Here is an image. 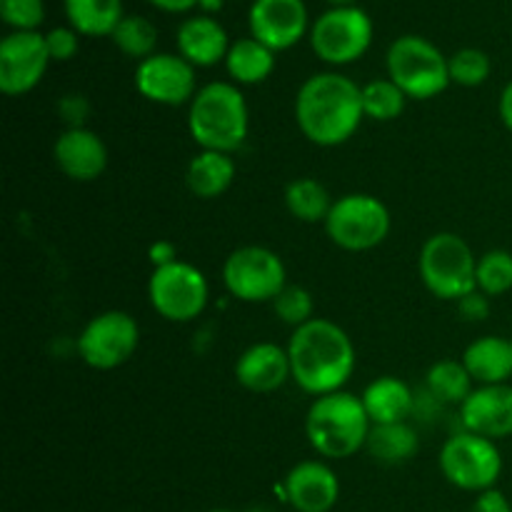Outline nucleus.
Returning a JSON list of instances; mask_svg holds the SVG:
<instances>
[{
  "label": "nucleus",
  "mask_w": 512,
  "mask_h": 512,
  "mask_svg": "<svg viewBox=\"0 0 512 512\" xmlns=\"http://www.w3.org/2000/svg\"><path fill=\"white\" fill-rule=\"evenodd\" d=\"M235 380L250 393L268 395L280 390L293 380L288 348H280L278 343H255L245 348L235 360Z\"/></svg>",
  "instance_id": "obj_19"
},
{
  "label": "nucleus",
  "mask_w": 512,
  "mask_h": 512,
  "mask_svg": "<svg viewBox=\"0 0 512 512\" xmlns=\"http://www.w3.org/2000/svg\"><path fill=\"white\" fill-rule=\"evenodd\" d=\"M360 400H363V408L373 425L408 423L410 415L415 413V403H418L410 385L395 375L375 378L363 390Z\"/></svg>",
  "instance_id": "obj_21"
},
{
  "label": "nucleus",
  "mask_w": 512,
  "mask_h": 512,
  "mask_svg": "<svg viewBox=\"0 0 512 512\" xmlns=\"http://www.w3.org/2000/svg\"><path fill=\"white\" fill-rule=\"evenodd\" d=\"M458 313L468 323H480V320H485L490 315V298L485 293H480V290H473V293L458 300Z\"/></svg>",
  "instance_id": "obj_36"
},
{
  "label": "nucleus",
  "mask_w": 512,
  "mask_h": 512,
  "mask_svg": "<svg viewBox=\"0 0 512 512\" xmlns=\"http://www.w3.org/2000/svg\"><path fill=\"white\" fill-rule=\"evenodd\" d=\"M135 90L155 105L180 108L185 103H193L200 88L195 80V68L183 55L155 53L138 63Z\"/></svg>",
  "instance_id": "obj_13"
},
{
  "label": "nucleus",
  "mask_w": 512,
  "mask_h": 512,
  "mask_svg": "<svg viewBox=\"0 0 512 512\" xmlns=\"http://www.w3.org/2000/svg\"><path fill=\"white\" fill-rule=\"evenodd\" d=\"M373 43V20L363 8H330L310 25V48L323 63L348 65Z\"/></svg>",
  "instance_id": "obj_11"
},
{
  "label": "nucleus",
  "mask_w": 512,
  "mask_h": 512,
  "mask_svg": "<svg viewBox=\"0 0 512 512\" xmlns=\"http://www.w3.org/2000/svg\"><path fill=\"white\" fill-rule=\"evenodd\" d=\"M463 365L478 385H505L512 375V340L483 335L463 353Z\"/></svg>",
  "instance_id": "obj_22"
},
{
  "label": "nucleus",
  "mask_w": 512,
  "mask_h": 512,
  "mask_svg": "<svg viewBox=\"0 0 512 512\" xmlns=\"http://www.w3.org/2000/svg\"><path fill=\"white\" fill-rule=\"evenodd\" d=\"M293 383L303 393H338L355 373V345L338 323L328 318H313L293 330L288 343Z\"/></svg>",
  "instance_id": "obj_2"
},
{
  "label": "nucleus",
  "mask_w": 512,
  "mask_h": 512,
  "mask_svg": "<svg viewBox=\"0 0 512 512\" xmlns=\"http://www.w3.org/2000/svg\"><path fill=\"white\" fill-rule=\"evenodd\" d=\"M473 378L465 370L463 360H438L425 375V393L440 405H463L473 393Z\"/></svg>",
  "instance_id": "obj_28"
},
{
  "label": "nucleus",
  "mask_w": 512,
  "mask_h": 512,
  "mask_svg": "<svg viewBox=\"0 0 512 512\" xmlns=\"http://www.w3.org/2000/svg\"><path fill=\"white\" fill-rule=\"evenodd\" d=\"M223 285L243 303H273L288 288V270L270 248L243 245L225 258Z\"/></svg>",
  "instance_id": "obj_9"
},
{
  "label": "nucleus",
  "mask_w": 512,
  "mask_h": 512,
  "mask_svg": "<svg viewBox=\"0 0 512 512\" xmlns=\"http://www.w3.org/2000/svg\"><path fill=\"white\" fill-rule=\"evenodd\" d=\"M475 285L488 298H498L512 290V253L510 250L495 248L478 258L475 268Z\"/></svg>",
  "instance_id": "obj_31"
},
{
  "label": "nucleus",
  "mask_w": 512,
  "mask_h": 512,
  "mask_svg": "<svg viewBox=\"0 0 512 512\" xmlns=\"http://www.w3.org/2000/svg\"><path fill=\"white\" fill-rule=\"evenodd\" d=\"M498 110H500V120H503V125L512 133V80L505 85L503 93H500Z\"/></svg>",
  "instance_id": "obj_40"
},
{
  "label": "nucleus",
  "mask_w": 512,
  "mask_h": 512,
  "mask_svg": "<svg viewBox=\"0 0 512 512\" xmlns=\"http://www.w3.org/2000/svg\"><path fill=\"white\" fill-rule=\"evenodd\" d=\"M188 130L200 150L233 155L243 148L250 133V110L243 90L225 80L203 85L188 108Z\"/></svg>",
  "instance_id": "obj_3"
},
{
  "label": "nucleus",
  "mask_w": 512,
  "mask_h": 512,
  "mask_svg": "<svg viewBox=\"0 0 512 512\" xmlns=\"http://www.w3.org/2000/svg\"><path fill=\"white\" fill-rule=\"evenodd\" d=\"M273 310L275 315H278L280 323L290 325L293 330L315 318L313 295L305 288H300V285H288V288L273 300Z\"/></svg>",
  "instance_id": "obj_33"
},
{
  "label": "nucleus",
  "mask_w": 512,
  "mask_h": 512,
  "mask_svg": "<svg viewBox=\"0 0 512 512\" xmlns=\"http://www.w3.org/2000/svg\"><path fill=\"white\" fill-rule=\"evenodd\" d=\"M235 160L228 153L200 150L185 170V185L200 200H213L228 193L235 180Z\"/></svg>",
  "instance_id": "obj_23"
},
{
  "label": "nucleus",
  "mask_w": 512,
  "mask_h": 512,
  "mask_svg": "<svg viewBox=\"0 0 512 512\" xmlns=\"http://www.w3.org/2000/svg\"><path fill=\"white\" fill-rule=\"evenodd\" d=\"M60 113L68 120L70 128H83V120L88 115V100L83 95H68L60 100Z\"/></svg>",
  "instance_id": "obj_38"
},
{
  "label": "nucleus",
  "mask_w": 512,
  "mask_h": 512,
  "mask_svg": "<svg viewBox=\"0 0 512 512\" xmlns=\"http://www.w3.org/2000/svg\"><path fill=\"white\" fill-rule=\"evenodd\" d=\"M53 160L65 178L75 183H93L108 168V148L90 128H68L55 138Z\"/></svg>",
  "instance_id": "obj_18"
},
{
  "label": "nucleus",
  "mask_w": 512,
  "mask_h": 512,
  "mask_svg": "<svg viewBox=\"0 0 512 512\" xmlns=\"http://www.w3.org/2000/svg\"><path fill=\"white\" fill-rule=\"evenodd\" d=\"M440 473L465 493H485L503 475V455L495 440L463 430L445 440L440 448Z\"/></svg>",
  "instance_id": "obj_8"
},
{
  "label": "nucleus",
  "mask_w": 512,
  "mask_h": 512,
  "mask_svg": "<svg viewBox=\"0 0 512 512\" xmlns=\"http://www.w3.org/2000/svg\"><path fill=\"white\" fill-rule=\"evenodd\" d=\"M175 43H178V55H183L193 68H213L220 60L225 63L230 50L228 33L210 15H195L180 23Z\"/></svg>",
  "instance_id": "obj_20"
},
{
  "label": "nucleus",
  "mask_w": 512,
  "mask_h": 512,
  "mask_svg": "<svg viewBox=\"0 0 512 512\" xmlns=\"http://www.w3.org/2000/svg\"><path fill=\"white\" fill-rule=\"evenodd\" d=\"M335 200L315 178H295L285 188V208L300 223H325Z\"/></svg>",
  "instance_id": "obj_27"
},
{
  "label": "nucleus",
  "mask_w": 512,
  "mask_h": 512,
  "mask_svg": "<svg viewBox=\"0 0 512 512\" xmlns=\"http://www.w3.org/2000/svg\"><path fill=\"white\" fill-rule=\"evenodd\" d=\"M70 28L88 38L113 35L123 15V0H63Z\"/></svg>",
  "instance_id": "obj_26"
},
{
  "label": "nucleus",
  "mask_w": 512,
  "mask_h": 512,
  "mask_svg": "<svg viewBox=\"0 0 512 512\" xmlns=\"http://www.w3.org/2000/svg\"><path fill=\"white\" fill-rule=\"evenodd\" d=\"M225 70L235 85H258L275 70V53L255 38H240L230 43L225 55Z\"/></svg>",
  "instance_id": "obj_25"
},
{
  "label": "nucleus",
  "mask_w": 512,
  "mask_h": 512,
  "mask_svg": "<svg viewBox=\"0 0 512 512\" xmlns=\"http://www.w3.org/2000/svg\"><path fill=\"white\" fill-rule=\"evenodd\" d=\"M470 512H512V505L503 490L490 488L485 490V493H478V498H475L473 503V510Z\"/></svg>",
  "instance_id": "obj_37"
},
{
  "label": "nucleus",
  "mask_w": 512,
  "mask_h": 512,
  "mask_svg": "<svg viewBox=\"0 0 512 512\" xmlns=\"http://www.w3.org/2000/svg\"><path fill=\"white\" fill-rule=\"evenodd\" d=\"M225 0H198V8L203 10L205 15H213L218 13V10H223Z\"/></svg>",
  "instance_id": "obj_42"
},
{
  "label": "nucleus",
  "mask_w": 512,
  "mask_h": 512,
  "mask_svg": "<svg viewBox=\"0 0 512 512\" xmlns=\"http://www.w3.org/2000/svg\"><path fill=\"white\" fill-rule=\"evenodd\" d=\"M78 30L73 28H53L45 33V45H48L50 60H70L78 53Z\"/></svg>",
  "instance_id": "obj_35"
},
{
  "label": "nucleus",
  "mask_w": 512,
  "mask_h": 512,
  "mask_svg": "<svg viewBox=\"0 0 512 512\" xmlns=\"http://www.w3.org/2000/svg\"><path fill=\"white\" fill-rule=\"evenodd\" d=\"M408 95L398 88L390 78L370 80L363 85V113L365 118L378 120V123H390L400 118L405 110Z\"/></svg>",
  "instance_id": "obj_30"
},
{
  "label": "nucleus",
  "mask_w": 512,
  "mask_h": 512,
  "mask_svg": "<svg viewBox=\"0 0 512 512\" xmlns=\"http://www.w3.org/2000/svg\"><path fill=\"white\" fill-rule=\"evenodd\" d=\"M363 88L343 73H315L295 95V123L320 148H338L363 123Z\"/></svg>",
  "instance_id": "obj_1"
},
{
  "label": "nucleus",
  "mask_w": 512,
  "mask_h": 512,
  "mask_svg": "<svg viewBox=\"0 0 512 512\" xmlns=\"http://www.w3.org/2000/svg\"><path fill=\"white\" fill-rule=\"evenodd\" d=\"M140 345V328L125 310H105L90 318L78 335V355L88 368L115 370L128 363Z\"/></svg>",
  "instance_id": "obj_12"
},
{
  "label": "nucleus",
  "mask_w": 512,
  "mask_h": 512,
  "mask_svg": "<svg viewBox=\"0 0 512 512\" xmlns=\"http://www.w3.org/2000/svg\"><path fill=\"white\" fill-rule=\"evenodd\" d=\"M330 243L348 253H365L385 243L390 235V210L370 193H348L338 198L325 218Z\"/></svg>",
  "instance_id": "obj_7"
},
{
  "label": "nucleus",
  "mask_w": 512,
  "mask_h": 512,
  "mask_svg": "<svg viewBox=\"0 0 512 512\" xmlns=\"http://www.w3.org/2000/svg\"><path fill=\"white\" fill-rule=\"evenodd\" d=\"M148 3H153L155 8L165 10V13H185V10L198 5V0H148Z\"/></svg>",
  "instance_id": "obj_41"
},
{
  "label": "nucleus",
  "mask_w": 512,
  "mask_h": 512,
  "mask_svg": "<svg viewBox=\"0 0 512 512\" xmlns=\"http://www.w3.org/2000/svg\"><path fill=\"white\" fill-rule=\"evenodd\" d=\"M448 70H450V83L463 85V88H478L485 80L490 78V65L488 53L478 48H460L458 53H453L448 58Z\"/></svg>",
  "instance_id": "obj_32"
},
{
  "label": "nucleus",
  "mask_w": 512,
  "mask_h": 512,
  "mask_svg": "<svg viewBox=\"0 0 512 512\" xmlns=\"http://www.w3.org/2000/svg\"><path fill=\"white\" fill-rule=\"evenodd\" d=\"M420 448L418 430L408 423H388V425H373L368 433V443L365 450L370 458L380 465H405L415 458Z\"/></svg>",
  "instance_id": "obj_24"
},
{
  "label": "nucleus",
  "mask_w": 512,
  "mask_h": 512,
  "mask_svg": "<svg viewBox=\"0 0 512 512\" xmlns=\"http://www.w3.org/2000/svg\"><path fill=\"white\" fill-rule=\"evenodd\" d=\"M208 512H235V510H225V508H215V510H208Z\"/></svg>",
  "instance_id": "obj_45"
},
{
  "label": "nucleus",
  "mask_w": 512,
  "mask_h": 512,
  "mask_svg": "<svg viewBox=\"0 0 512 512\" xmlns=\"http://www.w3.org/2000/svg\"><path fill=\"white\" fill-rule=\"evenodd\" d=\"M248 25L250 38L278 53L300 43L308 30V8L303 0H255L250 5Z\"/></svg>",
  "instance_id": "obj_15"
},
{
  "label": "nucleus",
  "mask_w": 512,
  "mask_h": 512,
  "mask_svg": "<svg viewBox=\"0 0 512 512\" xmlns=\"http://www.w3.org/2000/svg\"><path fill=\"white\" fill-rule=\"evenodd\" d=\"M478 255L458 233H435L423 243L418 255L420 280L440 300L458 303L475 285Z\"/></svg>",
  "instance_id": "obj_5"
},
{
  "label": "nucleus",
  "mask_w": 512,
  "mask_h": 512,
  "mask_svg": "<svg viewBox=\"0 0 512 512\" xmlns=\"http://www.w3.org/2000/svg\"><path fill=\"white\" fill-rule=\"evenodd\" d=\"M245 512H273V510H268V508H265V505H255V508H250V510H245Z\"/></svg>",
  "instance_id": "obj_44"
},
{
  "label": "nucleus",
  "mask_w": 512,
  "mask_h": 512,
  "mask_svg": "<svg viewBox=\"0 0 512 512\" xmlns=\"http://www.w3.org/2000/svg\"><path fill=\"white\" fill-rule=\"evenodd\" d=\"M388 78L413 100H430L450 85L448 58L435 43L420 35H400L390 43Z\"/></svg>",
  "instance_id": "obj_6"
},
{
  "label": "nucleus",
  "mask_w": 512,
  "mask_h": 512,
  "mask_svg": "<svg viewBox=\"0 0 512 512\" xmlns=\"http://www.w3.org/2000/svg\"><path fill=\"white\" fill-rule=\"evenodd\" d=\"M373 428L360 395L338 390L313 400L305 415V435L320 458L345 460L365 448Z\"/></svg>",
  "instance_id": "obj_4"
},
{
  "label": "nucleus",
  "mask_w": 512,
  "mask_h": 512,
  "mask_svg": "<svg viewBox=\"0 0 512 512\" xmlns=\"http://www.w3.org/2000/svg\"><path fill=\"white\" fill-rule=\"evenodd\" d=\"M0 18L15 30H38L45 20L43 0H0Z\"/></svg>",
  "instance_id": "obj_34"
},
{
  "label": "nucleus",
  "mask_w": 512,
  "mask_h": 512,
  "mask_svg": "<svg viewBox=\"0 0 512 512\" xmlns=\"http://www.w3.org/2000/svg\"><path fill=\"white\" fill-rule=\"evenodd\" d=\"M333 8H348V5H355V0H328Z\"/></svg>",
  "instance_id": "obj_43"
},
{
  "label": "nucleus",
  "mask_w": 512,
  "mask_h": 512,
  "mask_svg": "<svg viewBox=\"0 0 512 512\" xmlns=\"http://www.w3.org/2000/svg\"><path fill=\"white\" fill-rule=\"evenodd\" d=\"M50 53L38 30H13L0 40V90L10 98L30 93L48 70Z\"/></svg>",
  "instance_id": "obj_14"
},
{
  "label": "nucleus",
  "mask_w": 512,
  "mask_h": 512,
  "mask_svg": "<svg viewBox=\"0 0 512 512\" xmlns=\"http://www.w3.org/2000/svg\"><path fill=\"white\" fill-rule=\"evenodd\" d=\"M113 43L120 53H125L128 58L145 60L150 55H155V45H158V30L143 15H125L118 23V28L113 30Z\"/></svg>",
  "instance_id": "obj_29"
},
{
  "label": "nucleus",
  "mask_w": 512,
  "mask_h": 512,
  "mask_svg": "<svg viewBox=\"0 0 512 512\" xmlns=\"http://www.w3.org/2000/svg\"><path fill=\"white\" fill-rule=\"evenodd\" d=\"M210 285L203 270L185 260L153 268L148 280V300L160 318L170 323H190L208 308Z\"/></svg>",
  "instance_id": "obj_10"
},
{
  "label": "nucleus",
  "mask_w": 512,
  "mask_h": 512,
  "mask_svg": "<svg viewBox=\"0 0 512 512\" xmlns=\"http://www.w3.org/2000/svg\"><path fill=\"white\" fill-rule=\"evenodd\" d=\"M463 430L488 440L512 435V385H478L460 405Z\"/></svg>",
  "instance_id": "obj_17"
},
{
  "label": "nucleus",
  "mask_w": 512,
  "mask_h": 512,
  "mask_svg": "<svg viewBox=\"0 0 512 512\" xmlns=\"http://www.w3.org/2000/svg\"><path fill=\"white\" fill-rule=\"evenodd\" d=\"M150 260H153V268H163V265L175 263V260H180L178 248H175L170 240H158V243H153V248H150Z\"/></svg>",
  "instance_id": "obj_39"
},
{
  "label": "nucleus",
  "mask_w": 512,
  "mask_h": 512,
  "mask_svg": "<svg viewBox=\"0 0 512 512\" xmlns=\"http://www.w3.org/2000/svg\"><path fill=\"white\" fill-rule=\"evenodd\" d=\"M283 493L295 512H330L340 500V480L323 460H303L288 470Z\"/></svg>",
  "instance_id": "obj_16"
}]
</instances>
